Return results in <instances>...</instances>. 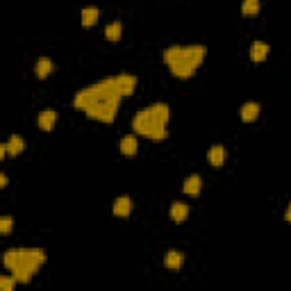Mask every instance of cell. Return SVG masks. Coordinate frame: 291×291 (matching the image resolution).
Wrapping results in <instances>:
<instances>
[{
  "label": "cell",
  "mask_w": 291,
  "mask_h": 291,
  "mask_svg": "<svg viewBox=\"0 0 291 291\" xmlns=\"http://www.w3.org/2000/svg\"><path fill=\"white\" fill-rule=\"evenodd\" d=\"M121 98L123 94L116 84V77H105V80H98L77 91L73 98V107L84 111L89 119L100 121V123H114Z\"/></svg>",
  "instance_id": "6da1fadb"
},
{
  "label": "cell",
  "mask_w": 291,
  "mask_h": 291,
  "mask_svg": "<svg viewBox=\"0 0 291 291\" xmlns=\"http://www.w3.org/2000/svg\"><path fill=\"white\" fill-rule=\"evenodd\" d=\"M205 55H207L205 46H200V43H189V46H168L166 50L162 52V60L176 77L189 80L193 73L200 69V64L205 62Z\"/></svg>",
  "instance_id": "7a4b0ae2"
},
{
  "label": "cell",
  "mask_w": 291,
  "mask_h": 291,
  "mask_svg": "<svg viewBox=\"0 0 291 291\" xmlns=\"http://www.w3.org/2000/svg\"><path fill=\"white\" fill-rule=\"evenodd\" d=\"M168 119H171V109L166 103H155L150 107L139 109L132 119L134 134L150 141H164L168 137Z\"/></svg>",
  "instance_id": "3957f363"
},
{
  "label": "cell",
  "mask_w": 291,
  "mask_h": 291,
  "mask_svg": "<svg viewBox=\"0 0 291 291\" xmlns=\"http://www.w3.org/2000/svg\"><path fill=\"white\" fill-rule=\"evenodd\" d=\"M3 264L18 282H30L46 264V253L41 248H9L3 255Z\"/></svg>",
  "instance_id": "277c9868"
},
{
  "label": "cell",
  "mask_w": 291,
  "mask_h": 291,
  "mask_svg": "<svg viewBox=\"0 0 291 291\" xmlns=\"http://www.w3.org/2000/svg\"><path fill=\"white\" fill-rule=\"evenodd\" d=\"M116 84H119L123 96H132L134 89H137V75H132V73H121V75H116Z\"/></svg>",
  "instance_id": "5b68a950"
},
{
  "label": "cell",
  "mask_w": 291,
  "mask_h": 291,
  "mask_svg": "<svg viewBox=\"0 0 291 291\" xmlns=\"http://www.w3.org/2000/svg\"><path fill=\"white\" fill-rule=\"evenodd\" d=\"M57 119H60V114H57L55 109H43L41 114L37 116V123H39V128H41L43 132H50V130L55 128Z\"/></svg>",
  "instance_id": "8992f818"
},
{
  "label": "cell",
  "mask_w": 291,
  "mask_h": 291,
  "mask_svg": "<svg viewBox=\"0 0 291 291\" xmlns=\"http://www.w3.org/2000/svg\"><path fill=\"white\" fill-rule=\"evenodd\" d=\"M202 189V178L200 176H189L187 180L182 182V191L187 193V196H198Z\"/></svg>",
  "instance_id": "52a82bcc"
},
{
  "label": "cell",
  "mask_w": 291,
  "mask_h": 291,
  "mask_svg": "<svg viewBox=\"0 0 291 291\" xmlns=\"http://www.w3.org/2000/svg\"><path fill=\"white\" fill-rule=\"evenodd\" d=\"M111 210H114L116 216H128L130 212H132V200H130L128 196H121L114 200V207H111Z\"/></svg>",
  "instance_id": "ba28073f"
},
{
  "label": "cell",
  "mask_w": 291,
  "mask_h": 291,
  "mask_svg": "<svg viewBox=\"0 0 291 291\" xmlns=\"http://www.w3.org/2000/svg\"><path fill=\"white\" fill-rule=\"evenodd\" d=\"M207 159H210L212 166H223L225 164V148L223 146H212L210 153H207Z\"/></svg>",
  "instance_id": "9c48e42d"
},
{
  "label": "cell",
  "mask_w": 291,
  "mask_h": 291,
  "mask_svg": "<svg viewBox=\"0 0 291 291\" xmlns=\"http://www.w3.org/2000/svg\"><path fill=\"white\" fill-rule=\"evenodd\" d=\"M269 43H261V41H255L253 46H250V60L253 62H264L266 55H269Z\"/></svg>",
  "instance_id": "30bf717a"
},
{
  "label": "cell",
  "mask_w": 291,
  "mask_h": 291,
  "mask_svg": "<svg viewBox=\"0 0 291 291\" xmlns=\"http://www.w3.org/2000/svg\"><path fill=\"white\" fill-rule=\"evenodd\" d=\"M187 216H189V205L187 202H173L171 205V218L176 223H182V221H187Z\"/></svg>",
  "instance_id": "8fae6325"
},
{
  "label": "cell",
  "mask_w": 291,
  "mask_h": 291,
  "mask_svg": "<svg viewBox=\"0 0 291 291\" xmlns=\"http://www.w3.org/2000/svg\"><path fill=\"white\" fill-rule=\"evenodd\" d=\"M5 146H7V155L16 157V155H21V153H23V148H25V141H23V137L14 134V137H9V141L5 143Z\"/></svg>",
  "instance_id": "7c38bea8"
},
{
  "label": "cell",
  "mask_w": 291,
  "mask_h": 291,
  "mask_svg": "<svg viewBox=\"0 0 291 291\" xmlns=\"http://www.w3.org/2000/svg\"><path fill=\"white\" fill-rule=\"evenodd\" d=\"M137 137L134 134H128V137L121 139V153L128 155V157H132V155H137Z\"/></svg>",
  "instance_id": "4fadbf2b"
},
{
  "label": "cell",
  "mask_w": 291,
  "mask_h": 291,
  "mask_svg": "<svg viewBox=\"0 0 291 291\" xmlns=\"http://www.w3.org/2000/svg\"><path fill=\"white\" fill-rule=\"evenodd\" d=\"M50 71H52V62L48 60V57H41V60H37V64H35V73H37L39 80H46V77L50 75Z\"/></svg>",
  "instance_id": "5bb4252c"
},
{
  "label": "cell",
  "mask_w": 291,
  "mask_h": 291,
  "mask_svg": "<svg viewBox=\"0 0 291 291\" xmlns=\"http://www.w3.org/2000/svg\"><path fill=\"white\" fill-rule=\"evenodd\" d=\"M98 16H100L98 7H84L82 9V25L84 27L96 25V23H98Z\"/></svg>",
  "instance_id": "9a60e30c"
},
{
  "label": "cell",
  "mask_w": 291,
  "mask_h": 291,
  "mask_svg": "<svg viewBox=\"0 0 291 291\" xmlns=\"http://www.w3.org/2000/svg\"><path fill=\"white\" fill-rule=\"evenodd\" d=\"M257 116H259V105L257 103H246L241 107V121H246V123H253Z\"/></svg>",
  "instance_id": "2e32d148"
},
{
  "label": "cell",
  "mask_w": 291,
  "mask_h": 291,
  "mask_svg": "<svg viewBox=\"0 0 291 291\" xmlns=\"http://www.w3.org/2000/svg\"><path fill=\"white\" fill-rule=\"evenodd\" d=\"M184 261V255L178 253V250H168L166 257H164V264L168 266V269H180Z\"/></svg>",
  "instance_id": "e0dca14e"
},
{
  "label": "cell",
  "mask_w": 291,
  "mask_h": 291,
  "mask_svg": "<svg viewBox=\"0 0 291 291\" xmlns=\"http://www.w3.org/2000/svg\"><path fill=\"white\" fill-rule=\"evenodd\" d=\"M121 35H123V25H121L119 21H114V23H109L107 27H105V37L109 39V41H119Z\"/></svg>",
  "instance_id": "ac0fdd59"
},
{
  "label": "cell",
  "mask_w": 291,
  "mask_h": 291,
  "mask_svg": "<svg viewBox=\"0 0 291 291\" xmlns=\"http://www.w3.org/2000/svg\"><path fill=\"white\" fill-rule=\"evenodd\" d=\"M241 12H244L246 16H255V14L259 12V0H244V3H241Z\"/></svg>",
  "instance_id": "d6986e66"
},
{
  "label": "cell",
  "mask_w": 291,
  "mask_h": 291,
  "mask_svg": "<svg viewBox=\"0 0 291 291\" xmlns=\"http://www.w3.org/2000/svg\"><path fill=\"white\" fill-rule=\"evenodd\" d=\"M14 284H18V280L14 278V275H12V278H9V275H3V278H0V287H3L5 291H12Z\"/></svg>",
  "instance_id": "ffe728a7"
},
{
  "label": "cell",
  "mask_w": 291,
  "mask_h": 291,
  "mask_svg": "<svg viewBox=\"0 0 291 291\" xmlns=\"http://www.w3.org/2000/svg\"><path fill=\"white\" fill-rule=\"evenodd\" d=\"M9 230H12V216H3V218H0V232L7 235Z\"/></svg>",
  "instance_id": "44dd1931"
},
{
  "label": "cell",
  "mask_w": 291,
  "mask_h": 291,
  "mask_svg": "<svg viewBox=\"0 0 291 291\" xmlns=\"http://www.w3.org/2000/svg\"><path fill=\"white\" fill-rule=\"evenodd\" d=\"M0 187H7V176H5V173L0 176Z\"/></svg>",
  "instance_id": "7402d4cb"
},
{
  "label": "cell",
  "mask_w": 291,
  "mask_h": 291,
  "mask_svg": "<svg viewBox=\"0 0 291 291\" xmlns=\"http://www.w3.org/2000/svg\"><path fill=\"white\" fill-rule=\"evenodd\" d=\"M284 218H287V221L291 223V205L287 207V212H284Z\"/></svg>",
  "instance_id": "603a6c76"
}]
</instances>
